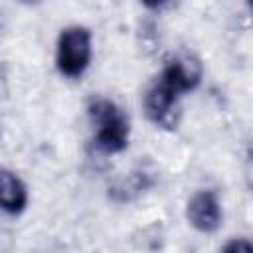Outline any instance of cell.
I'll return each instance as SVG.
<instances>
[{"label": "cell", "mask_w": 253, "mask_h": 253, "mask_svg": "<svg viewBox=\"0 0 253 253\" xmlns=\"http://www.w3.org/2000/svg\"><path fill=\"white\" fill-rule=\"evenodd\" d=\"M89 115L95 130V146L105 154H117L126 148L130 136V125L126 115L111 99H93Z\"/></svg>", "instance_id": "cell-1"}, {"label": "cell", "mask_w": 253, "mask_h": 253, "mask_svg": "<svg viewBox=\"0 0 253 253\" xmlns=\"http://www.w3.org/2000/svg\"><path fill=\"white\" fill-rule=\"evenodd\" d=\"M91 30L85 26H67L57 38L55 65L65 77H81L91 63Z\"/></svg>", "instance_id": "cell-2"}, {"label": "cell", "mask_w": 253, "mask_h": 253, "mask_svg": "<svg viewBox=\"0 0 253 253\" xmlns=\"http://www.w3.org/2000/svg\"><path fill=\"white\" fill-rule=\"evenodd\" d=\"M182 93H178L166 79L158 77L144 93L142 105L150 123L162 128H174L178 123V101Z\"/></svg>", "instance_id": "cell-3"}, {"label": "cell", "mask_w": 253, "mask_h": 253, "mask_svg": "<svg viewBox=\"0 0 253 253\" xmlns=\"http://www.w3.org/2000/svg\"><path fill=\"white\" fill-rule=\"evenodd\" d=\"M186 217L190 225L202 233H213L221 225V206L211 190L196 192L186 204Z\"/></svg>", "instance_id": "cell-4"}, {"label": "cell", "mask_w": 253, "mask_h": 253, "mask_svg": "<svg viewBox=\"0 0 253 253\" xmlns=\"http://www.w3.org/2000/svg\"><path fill=\"white\" fill-rule=\"evenodd\" d=\"M160 77L166 79L178 93H186L198 87L202 79V63L188 53H180L166 61Z\"/></svg>", "instance_id": "cell-5"}, {"label": "cell", "mask_w": 253, "mask_h": 253, "mask_svg": "<svg viewBox=\"0 0 253 253\" xmlns=\"http://www.w3.org/2000/svg\"><path fill=\"white\" fill-rule=\"evenodd\" d=\"M0 204H2V210L12 215L22 213L28 204L26 184L20 180V176H16L6 168L0 174Z\"/></svg>", "instance_id": "cell-6"}, {"label": "cell", "mask_w": 253, "mask_h": 253, "mask_svg": "<svg viewBox=\"0 0 253 253\" xmlns=\"http://www.w3.org/2000/svg\"><path fill=\"white\" fill-rule=\"evenodd\" d=\"M221 253H253V243L247 239H231L223 245Z\"/></svg>", "instance_id": "cell-7"}, {"label": "cell", "mask_w": 253, "mask_h": 253, "mask_svg": "<svg viewBox=\"0 0 253 253\" xmlns=\"http://www.w3.org/2000/svg\"><path fill=\"white\" fill-rule=\"evenodd\" d=\"M249 10H251V14H253V2H249Z\"/></svg>", "instance_id": "cell-8"}]
</instances>
